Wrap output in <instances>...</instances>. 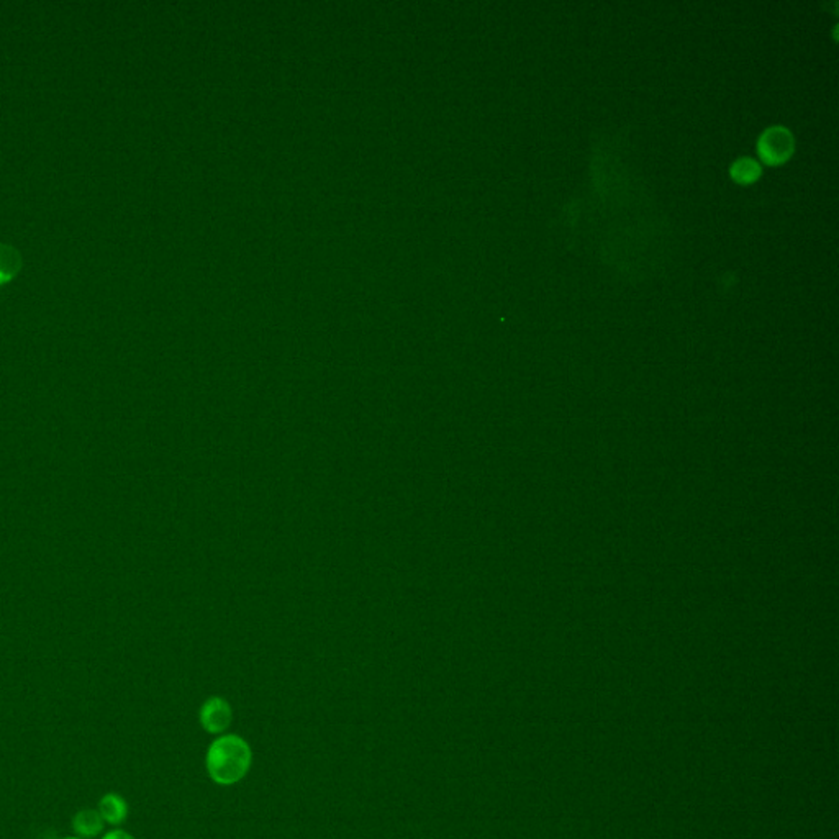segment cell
Returning a JSON list of instances; mask_svg holds the SVG:
<instances>
[{
    "instance_id": "1",
    "label": "cell",
    "mask_w": 839,
    "mask_h": 839,
    "mask_svg": "<svg viewBox=\"0 0 839 839\" xmlns=\"http://www.w3.org/2000/svg\"><path fill=\"white\" fill-rule=\"evenodd\" d=\"M251 762L249 744L237 734H221L207 752V770L213 782L220 786H233L247 778Z\"/></svg>"
},
{
    "instance_id": "2",
    "label": "cell",
    "mask_w": 839,
    "mask_h": 839,
    "mask_svg": "<svg viewBox=\"0 0 839 839\" xmlns=\"http://www.w3.org/2000/svg\"><path fill=\"white\" fill-rule=\"evenodd\" d=\"M758 151L769 164H780L788 160L794 151V136L784 126H770L760 135Z\"/></svg>"
},
{
    "instance_id": "3",
    "label": "cell",
    "mask_w": 839,
    "mask_h": 839,
    "mask_svg": "<svg viewBox=\"0 0 839 839\" xmlns=\"http://www.w3.org/2000/svg\"><path fill=\"white\" fill-rule=\"evenodd\" d=\"M231 723V708L227 700L213 697L203 704L200 710V724L205 732L212 734H223Z\"/></svg>"
},
{
    "instance_id": "4",
    "label": "cell",
    "mask_w": 839,
    "mask_h": 839,
    "mask_svg": "<svg viewBox=\"0 0 839 839\" xmlns=\"http://www.w3.org/2000/svg\"><path fill=\"white\" fill-rule=\"evenodd\" d=\"M104 820L100 816L98 810L94 808H84L74 815L72 818V830L76 836L89 839L96 838L100 831L104 830Z\"/></svg>"
},
{
    "instance_id": "5",
    "label": "cell",
    "mask_w": 839,
    "mask_h": 839,
    "mask_svg": "<svg viewBox=\"0 0 839 839\" xmlns=\"http://www.w3.org/2000/svg\"><path fill=\"white\" fill-rule=\"evenodd\" d=\"M98 810L104 822L112 825V826H117V825L125 822V818L128 815V804H126L124 797L118 796L116 792H110V794H107V796L100 798Z\"/></svg>"
},
{
    "instance_id": "6",
    "label": "cell",
    "mask_w": 839,
    "mask_h": 839,
    "mask_svg": "<svg viewBox=\"0 0 839 839\" xmlns=\"http://www.w3.org/2000/svg\"><path fill=\"white\" fill-rule=\"evenodd\" d=\"M22 269V255L17 247L0 243V284L9 283Z\"/></svg>"
},
{
    "instance_id": "7",
    "label": "cell",
    "mask_w": 839,
    "mask_h": 839,
    "mask_svg": "<svg viewBox=\"0 0 839 839\" xmlns=\"http://www.w3.org/2000/svg\"><path fill=\"white\" fill-rule=\"evenodd\" d=\"M732 176L741 184H750V182L756 181L760 176V163L751 160V158H740V160L734 161V164L732 166Z\"/></svg>"
},
{
    "instance_id": "8",
    "label": "cell",
    "mask_w": 839,
    "mask_h": 839,
    "mask_svg": "<svg viewBox=\"0 0 839 839\" xmlns=\"http://www.w3.org/2000/svg\"><path fill=\"white\" fill-rule=\"evenodd\" d=\"M102 839H135L133 838L130 833H126L124 830H112L106 833V836Z\"/></svg>"
},
{
    "instance_id": "9",
    "label": "cell",
    "mask_w": 839,
    "mask_h": 839,
    "mask_svg": "<svg viewBox=\"0 0 839 839\" xmlns=\"http://www.w3.org/2000/svg\"><path fill=\"white\" fill-rule=\"evenodd\" d=\"M62 839H84V838H79V836H68V838H62Z\"/></svg>"
}]
</instances>
